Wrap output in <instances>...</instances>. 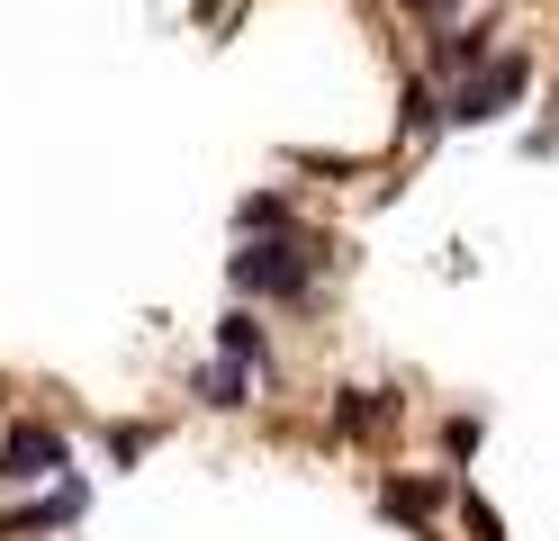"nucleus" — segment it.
Wrapping results in <instances>:
<instances>
[{
	"mask_svg": "<svg viewBox=\"0 0 559 541\" xmlns=\"http://www.w3.org/2000/svg\"><path fill=\"white\" fill-rule=\"evenodd\" d=\"M325 262H343V252H325L317 235H253V244H243V252H226V289H235V298H307V289H317L325 280Z\"/></svg>",
	"mask_w": 559,
	"mask_h": 541,
	"instance_id": "1",
	"label": "nucleus"
},
{
	"mask_svg": "<svg viewBox=\"0 0 559 541\" xmlns=\"http://www.w3.org/2000/svg\"><path fill=\"white\" fill-rule=\"evenodd\" d=\"M523 99H533V55H523V46H497L478 72L451 82V108H442V118H451V127H497V118H514Z\"/></svg>",
	"mask_w": 559,
	"mask_h": 541,
	"instance_id": "2",
	"label": "nucleus"
},
{
	"mask_svg": "<svg viewBox=\"0 0 559 541\" xmlns=\"http://www.w3.org/2000/svg\"><path fill=\"white\" fill-rule=\"evenodd\" d=\"M63 469H73V443L55 424H37V415L0 424V487H37V479H63Z\"/></svg>",
	"mask_w": 559,
	"mask_h": 541,
	"instance_id": "3",
	"label": "nucleus"
},
{
	"mask_svg": "<svg viewBox=\"0 0 559 541\" xmlns=\"http://www.w3.org/2000/svg\"><path fill=\"white\" fill-rule=\"evenodd\" d=\"M442 505H451L442 469H389V479H379V515L406 524V532H433V524H442Z\"/></svg>",
	"mask_w": 559,
	"mask_h": 541,
	"instance_id": "4",
	"label": "nucleus"
},
{
	"mask_svg": "<svg viewBox=\"0 0 559 541\" xmlns=\"http://www.w3.org/2000/svg\"><path fill=\"white\" fill-rule=\"evenodd\" d=\"M82 505H91L82 479H55V496H27V505H10V515H0V541H10V532H63Z\"/></svg>",
	"mask_w": 559,
	"mask_h": 541,
	"instance_id": "5",
	"label": "nucleus"
},
{
	"mask_svg": "<svg viewBox=\"0 0 559 541\" xmlns=\"http://www.w3.org/2000/svg\"><path fill=\"white\" fill-rule=\"evenodd\" d=\"M397 415V388H334V443H370Z\"/></svg>",
	"mask_w": 559,
	"mask_h": 541,
	"instance_id": "6",
	"label": "nucleus"
},
{
	"mask_svg": "<svg viewBox=\"0 0 559 541\" xmlns=\"http://www.w3.org/2000/svg\"><path fill=\"white\" fill-rule=\"evenodd\" d=\"M487 55H497V27H487V19H478V27H442L433 46H425V63L442 72V82H461V72H478Z\"/></svg>",
	"mask_w": 559,
	"mask_h": 541,
	"instance_id": "7",
	"label": "nucleus"
},
{
	"mask_svg": "<svg viewBox=\"0 0 559 541\" xmlns=\"http://www.w3.org/2000/svg\"><path fill=\"white\" fill-rule=\"evenodd\" d=\"M217 361H235V371H253V379L271 371V334H262L253 307H226L217 316Z\"/></svg>",
	"mask_w": 559,
	"mask_h": 541,
	"instance_id": "8",
	"label": "nucleus"
},
{
	"mask_svg": "<svg viewBox=\"0 0 559 541\" xmlns=\"http://www.w3.org/2000/svg\"><path fill=\"white\" fill-rule=\"evenodd\" d=\"M298 226V190H253V199H235V235L253 244V235H289Z\"/></svg>",
	"mask_w": 559,
	"mask_h": 541,
	"instance_id": "9",
	"label": "nucleus"
},
{
	"mask_svg": "<svg viewBox=\"0 0 559 541\" xmlns=\"http://www.w3.org/2000/svg\"><path fill=\"white\" fill-rule=\"evenodd\" d=\"M199 407H253V371H235V361H207V371L190 379Z\"/></svg>",
	"mask_w": 559,
	"mask_h": 541,
	"instance_id": "10",
	"label": "nucleus"
},
{
	"mask_svg": "<svg viewBox=\"0 0 559 541\" xmlns=\"http://www.w3.org/2000/svg\"><path fill=\"white\" fill-rule=\"evenodd\" d=\"M451 505H461V532H469V541H506V524H497V505H487L478 487H461Z\"/></svg>",
	"mask_w": 559,
	"mask_h": 541,
	"instance_id": "11",
	"label": "nucleus"
},
{
	"mask_svg": "<svg viewBox=\"0 0 559 541\" xmlns=\"http://www.w3.org/2000/svg\"><path fill=\"white\" fill-rule=\"evenodd\" d=\"M433 127H442V108H433V82H406V136L425 144Z\"/></svg>",
	"mask_w": 559,
	"mask_h": 541,
	"instance_id": "12",
	"label": "nucleus"
},
{
	"mask_svg": "<svg viewBox=\"0 0 559 541\" xmlns=\"http://www.w3.org/2000/svg\"><path fill=\"white\" fill-rule=\"evenodd\" d=\"M478 443H487V415H451V424H442V451H451V460H469Z\"/></svg>",
	"mask_w": 559,
	"mask_h": 541,
	"instance_id": "13",
	"label": "nucleus"
},
{
	"mask_svg": "<svg viewBox=\"0 0 559 541\" xmlns=\"http://www.w3.org/2000/svg\"><path fill=\"white\" fill-rule=\"evenodd\" d=\"M406 19H425V36H442V27H461V0H406Z\"/></svg>",
	"mask_w": 559,
	"mask_h": 541,
	"instance_id": "14",
	"label": "nucleus"
},
{
	"mask_svg": "<svg viewBox=\"0 0 559 541\" xmlns=\"http://www.w3.org/2000/svg\"><path fill=\"white\" fill-rule=\"evenodd\" d=\"M145 443H154L145 424H118V433H109V460H135V451H145Z\"/></svg>",
	"mask_w": 559,
	"mask_h": 541,
	"instance_id": "15",
	"label": "nucleus"
},
{
	"mask_svg": "<svg viewBox=\"0 0 559 541\" xmlns=\"http://www.w3.org/2000/svg\"><path fill=\"white\" fill-rule=\"evenodd\" d=\"M550 136H559V99H550V127H542V136H533V144H550Z\"/></svg>",
	"mask_w": 559,
	"mask_h": 541,
	"instance_id": "16",
	"label": "nucleus"
},
{
	"mask_svg": "<svg viewBox=\"0 0 559 541\" xmlns=\"http://www.w3.org/2000/svg\"><path fill=\"white\" fill-rule=\"evenodd\" d=\"M190 10H199V19H217V0H190Z\"/></svg>",
	"mask_w": 559,
	"mask_h": 541,
	"instance_id": "17",
	"label": "nucleus"
}]
</instances>
